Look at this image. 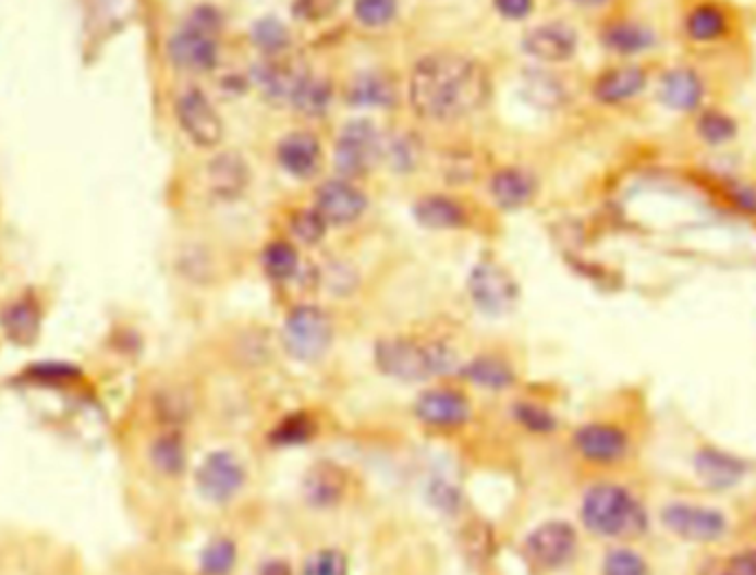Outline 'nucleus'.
<instances>
[{"mask_svg": "<svg viewBox=\"0 0 756 575\" xmlns=\"http://www.w3.org/2000/svg\"><path fill=\"white\" fill-rule=\"evenodd\" d=\"M221 19L212 8H197L169 38L167 53L186 74H206L219 60Z\"/></svg>", "mask_w": 756, "mask_h": 575, "instance_id": "6e6552de", "label": "nucleus"}, {"mask_svg": "<svg viewBox=\"0 0 756 575\" xmlns=\"http://www.w3.org/2000/svg\"><path fill=\"white\" fill-rule=\"evenodd\" d=\"M208 180L217 197L237 199L251 182V171L240 154L229 151L212 158V162L208 164Z\"/></svg>", "mask_w": 756, "mask_h": 575, "instance_id": "7c9ffc66", "label": "nucleus"}, {"mask_svg": "<svg viewBox=\"0 0 756 575\" xmlns=\"http://www.w3.org/2000/svg\"><path fill=\"white\" fill-rule=\"evenodd\" d=\"M371 358L378 375L399 383H429L456 375L461 368L456 350L447 341L412 334L378 339Z\"/></svg>", "mask_w": 756, "mask_h": 575, "instance_id": "39448f33", "label": "nucleus"}, {"mask_svg": "<svg viewBox=\"0 0 756 575\" xmlns=\"http://www.w3.org/2000/svg\"><path fill=\"white\" fill-rule=\"evenodd\" d=\"M648 441V414L644 405H631L622 414L590 416L571 431V452L588 469L599 474L631 472Z\"/></svg>", "mask_w": 756, "mask_h": 575, "instance_id": "7ed1b4c3", "label": "nucleus"}, {"mask_svg": "<svg viewBox=\"0 0 756 575\" xmlns=\"http://www.w3.org/2000/svg\"><path fill=\"white\" fill-rule=\"evenodd\" d=\"M32 381L36 383H71L73 379L81 377V370L71 364H60V362H42L34 368H29Z\"/></svg>", "mask_w": 756, "mask_h": 575, "instance_id": "09e8293b", "label": "nucleus"}, {"mask_svg": "<svg viewBox=\"0 0 756 575\" xmlns=\"http://www.w3.org/2000/svg\"><path fill=\"white\" fill-rule=\"evenodd\" d=\"M317 437H319V420L306 409H294L283 414L268 429V443L277 450H294L301 445H308Z\"/></svg>", "mask_w": 756, "mask_h": 575, "instance_id": "c756f323", "label": "nucleus"}, {"mask_svg": "<svg viewBox=\"0 0 756 575\" xmlns=\"http://www.w3.org/2000/svg\"><path fill=\"white\" fill-rule=\"evenodd\" d=\"M467 386L487 392H509L517 386V370L507 356L496 352H480L470 362L461 364L456 372Z\"/></svg>", "mask_w": 756, "mask_h": 575, "instance_id": "5701e85b", "label": "nucleus"}, {"mask_svg": "<svg viewBox=\"0 0 756 575\" xmlns=\"http://www.w3.org/2000/svg\"><path fill=\"white\" fill-rule=\"evenodd\" d=\"M337 328L328 310L317 304L294 306L281 326V347L298 364H319L334 345Z\"/></svg>", "mask_w": 756, "mask_h": 575, "instance_id": "1a4fd4ad", "label": "nucleus"}, {"mask_svg": "<svg viewBox=\"0 0 756 575\" xmlns=\"http://www.w3.org/2000/svg\"><path fill=\"white\" fill-rule=\"evenodd\" d=\"M148 463L162 478H182L188 469V443L182 429L164 427L148 445Z\"/></svg>", "mask_w": 756, "mask_h": 575, "instance_id": "cd10ccee", "label": "nucleus"}, {"mask_svg": "<svg viewBox=\"0 0 756 575\" xmlns=\"http://www.w3.org/2000/svg\"><path fill=\"white\" fill-rule=\"evenodd\" d=\"M655 66L648 60H620L595 76L590 96L601 107H631L653 91Z\"/></svg>", "mask_w": 756, "mask_h": 575, "instance_id": "f8f14e48", "label": "nucleus"}, {"mask_svg": "<svg viewBox=\"0 0 756 575\" xmlns=\"http://www.w3.org/2000/svg\"><path fill=\"white\" fill-rule=\"evenodd\" d=\"M536 178L524 169H502L491 178V197L504 210H520L536 195Z\"/></svg>", "mask_w": 756, "mask_h": 575, "instance_id": "473e14b6", "label": "nucleus"}, {"mask_svg": "<svg viewBox=\"0 0 756 575\" xmlns=\"http://www.w3.org/2000/svg\"><path fill=\"white\" fill-rule=\"evenodd\" d=\"M407 89L410 107L418 118L453 122L487 105L491 81L478 60L453 51H436L414 64Z\"/></svg>", "mask_w": 756, "mask_h": 575, "instance_id": "f257e3e1", "label": "nucleus"}, {"mask_svg": "<svg viewBox=\"0 0 756 575\" xmlns=\"http://www.w3.org/2000/svg\"><path fill=\"white\" fill-rule=\"evenodd\" d=\"M522 47L528 56H534L540 62L562 64L575 58L580 36L566 23H545L524 36Z\"/></svg>", "mask_w": 756, "mask_h": 575, "instance_id": "4be33fe9", "label": "nucleus"}, {"mask_svg": "<svg viewBox=\"0 0 756 575\" xmlns=\"http://www.w3.org/2000/svg\"><path fill=\"white\" fill-rule=\"evenodd\" d=\"M693 472L697 474V478L704 487L702 491H706V493L732 489L745 476L743 461L736 458L734 454L712 445V443H702L695 450Z\"/></svg>", "mask_w": 756, "mask_h": 575, "instance_id": "aec40b11", "label": "nucleus"}, {"mask_svg": "<svg viewBox=\"0 0 756 575\" xmlns=\"http://www.w3.org/2000/svg\"><path fill=\"white\" fill-rule=\"evenodd\" d=\"M277 160L292 178L308 180L321 167V144L308 131H292L279 142Z\"/></svg>", "mask_w": 756, "mask_h": 575, "instance_id": "a878e982", "label": "nucleus"}, {"mask_svg": "<svg viewBox=\"0 0 756 575\" xmlns=\"http://www.w3.org/2000/svg\"><path fill=\"white\" fill-rule=\"evenodd\" d=\"M496 10L509 21H522L534 10V0H496Z\"/></svg>", "mask_w": 756, "mask_h": 575, "instance_id": "3c124183", "label": "nucleus"}, {"mask_svg": "<svg viewBox=\"0 0 756 575\" xmlns=\"http://www.w3.org/2000/svg\"><path fill=\"white\" fill-rule=\"evenodd\" d=\"M383 156L390 158V162L397 171H412V169H416L418 158H420L418 142H414V137H410V135L394 137L392 142H386Z\"/></svg>", "mask_w": 756, "mask_h": 575, "instance_id": "a18cd8bd", "label": "nucleus"}, {"mask_svg": "<svg viewBox=\"0 0 756 575\" xmlns=\"http://www.w3.org/2000/svg\"><path fill=\"white\" fill-rule=\"evenodd\" d=\"M414 218L429 231H453L467 222L465 208L456 199L444 195H427L418 199L414 206Z\"/></svg>", "mask_w": 756, "mask_h": 575, "instance_id": "72a5a7b5", "label": "nucleus"}, {"mask_svg": "<svg viewBox=\"0 0 756 575\" xmlns=\"http://www.w3.org/2000/svg\"><path fill=\"white\" fill-rule=\"evenodd\" d=\"M257 575H296V573H294V568L285 560L270 558V560L261 562Z\"/></svg>", "mask_w": 756, "mask_h": 575, "instance_id": "864d4df0", "label": "nucleus"}, {"mask_svg": "<svg viewBox=\"0 0 756 575\" xmlns=\"http://www.w3.org/2000/svg\"><path fill=\"white\" fill-rule=\"evenodd\" d=\"M528 91H532L534 94V102H538V105H545V107H558V105H562V100H564V89H562V85L556 81V78H551V76H534L532 81H528Z\"/></svg>", "mask_w": 756, "mask_h": 575, "instance_id": "8fccbe9b", "label": "nucleus"}, {"mask_svg": "<svg viewBox=\"0 0 756 575\" xmlns=\"http://www.w3.org/2000/svg\"><path fill=\"white\" fill-rule=\"evenodd\" d=\"M399 0H356L354 16L361 25L378 29L386 27L397 19Z\"/></svg>", "mask_w": 756, "mask_h": 575, "instance_id": "c03bdc74", "label": "nucleus"}, {"mask_svg": "<svg viewBox=\"0 0 756 575\" xmlns=\"http://www.w3.org/2000/svg\"><path fill=\"white\" fill-rule=\"evenodd\" d=\"M240 562V545L231 536L210 538L197 558L199 575H233Z\"/></svg>", "mask_w": 756, "mask_h": 575, "instance_id": "e433bc0d", "label": "nucleus"}, {"mask_svg": "<svg viewBox=\"0 0 756 575\" xmlns=\"http://www.w3.org/2000/svg\"><path fill=\"white\" fill-rule=\"evenodd\" d=\"M315 208L324 215L328 227H347L354 224L367 210V197L350 180L339 178L321 184V188L317 191Z\"/></svg>", "mask_w": 756, "mask_h": 575, "instance_id": "412c9836", "label": "nucleus"}, {"mask_svg": "<svg viewBox=\"0 0 756 575\" xmlns=\"http://www.w3.org/2000/svg\"><path fill=\"white\" fill-rule=\"evenodd\" d=\"M666 34L644 16H620L601 27L599 42L618 60H648L663 47Z\"/></svg>", "mask_w": 756, "mask_h": 575, "instance_id": "4468645a", "label": "nucleus"}, {"mask_svg": "<svg viewBox=\"0 0 756 575\" xmlns=\"http://www.w3.org/2000/svg\"><path fill=\"white\" fill-rule=\"evenodd\" d=\"M412 414L427 429L459 431L474 420L476 409L463 388L449 383H434L416 396Z\"/></svg>", "mask_w": 756, "mask_h": 575, "instance_id": "ddd939ff", "label": "nucleus"}, {"mask_svg": "<svg viewBox=\"0 0 756 575\" xmlns=\"http://www.w3.org/2000/svg\"><path fill=\"white\" fill-rule=\"evenodd\" d=\"M691 137L708 151H725L741 137V120L723 102H712L686 120Z\"/></svg>", "mask_w": 756, "mask_h": 575, "instance_id": "6ab92c4d", "label": "nucleus"}, {"mask_svg": "<svg viewBox=\"0 0 756 575\" xmlns=\"http://www.w3.org/2000/svg\"><path fill=\"white\" fill-rule=\"evenodd\" d=\"M290 231L304 246H317L328 233V222L317 208H296L290 218Z\"/></svg>", "mask_w": 756, "mask_h": 575, "instance_id": "a19ab883", "label": "nucleus"}, {"mask_svg": "<svg viewBox=\"0 0 756 575\" xmlns=\"http://www.w3.org/2000/svg\"><path fill=\"white\" fill-rule=\"evenodd\" d=\"M261 268L275 283H290L301 272V257L288 242H270L261 253Z\"/></svg>", "mask_w": 756, "mask_h": 575, "instance_id": "58836bf2", "label": "nucleus"}, {"mask_svg": "<svg viewBox=\"0 0 756 575\" xmlns=\"http://www.w3.org/2000/svg\"><path fill=\"white\" fill-rule=\"evenodd\" d=\"M655 525L674 542L715 551L736 542L741 518L712 493L697 489L666 491L653 502Z\"/></svg>", "mask_w": 756, "mask_h": 575, "instance_id": "20e7f679", "label": "nucleus"}, {"mask_svg": "<svg viewBox=\"0 0 756 575\" xmlns=\"http://www.w3.org/2000/svg\"><path fill=\"white\" fill-rule=\"evenodd\" d=\"M193 480L204 502L215 507H225L246 489L248 467L233 450H212L195 467Z\"/></svg>", "mask_w": 756, "mask_h": 575, "instance_id": "9b49d317", "label": "nucleus"}, {"mask_svg": "<svg viewBox=\"0 0 756 575\" xmlns=\"http://www.w3.org/2000/svg\"><path fill=\"white\" fill-rule=\"evenodd\" d=\"M597 575H657V558L646 540L609 542L601 551Z\"/></svg>", "mask_w": 756, "mask_h": 575, "instance_id": "393cba45", "label": "nucleus"}, {"mask_svg": "<svg viewBox=\"0 0 756 575\" xmlns=\"http://www.w3.org/2000/svg\"><path fill=\"white\" fill-rule=\"evenodd\" d=\"M175 118L186 137L199 149H212L223 139V122L219 113L197 89H188L175 100Z\"/></svg>", "mask_w": 756, "mask_h": 575, "instance_id": "f3484780", "label": "nucleus"}, {"mask_svg": "<svg viewBox=\"0 0 756 575\" xmlns=\"http://www.w3.org/2000/svg\"><path fill=\"white\" fill-rule=\"evenodd\" d=\"M383 147L381 133L369 120H352L334 144V169L343 180L363 178L378 158H383Z\"/></svg>", "mask_w": 756, "mask_h": 575, "instance_id": "2eb2a0df", "label": "nucleus"}, {"mask_svg": "<svg viewBox=\"0 0 756 575\" xmlns=\"http://www.w3.org/2000/svg\"><path fill=\"white\" fill-rule=\"evenodd\" d=\"M509 416L520 429H524L526 435L532 437H551L560 429L558 414L542 401L515 399L509 407Z\"/></svg>", "mask_w": 756, "mask_h": 575, "instance_id": "c9c22d12", "label": "nucleus"}, {"mask_svg": "<svg viewBox=\"0 0 756 575\" xmlns=\"http://www.w3.org/2000/svg\"><path fill=\"white\" fill-rule=\"evenodd\" d=\"M429 496L436 510H442L444 514H459L463 510V493L456 485L447 480H434L429 485Z\"/></svg>", "mask_w": 756, "mask_h": 575, "instance_id": "de8ad7c7", "label": "nucleus"}, {"mask_svg": "<svg viewBox=\"0 0 756 575\" xmlns=\"http://www.w3.org/2000/svg\"><path fill=\"white\" fill-rule=\"evenodd\" d=\"M347 102L356 109H390L397 102V89L386 74L363 71L347 87Z\"/></svg>", "mask_w": 756, "mask_h": 575, "instance_id": "f704fd0d", "label": "nucleus"}, {"mask_svg": "<svg viewBox=\"0 0 756 575\" xmlns=\"http://www.w3.org/2000/svg\"><path fill=\"white\" fill-rule=\"evenodd\" d=\"M326 281H328V285L332 288V291H334L337 295H347V293L352 291V288L356 285L354 272H352L350 268H345V266L332 268L330 274L326 277Z\"/></svg>", "mask_w": 756, "mask_h": 575, "instance_id": "603ef678", "label": "nucleus"}, {"mask_svg": "<svg viewBox=\"0 0 756 575\" xmlns=\"http://www.w3.org/2000/svg\"><path fill=\"white\" fill-rule=\"evenodd\" d=\"M569 3H573L577 8H584V10H603V8L613 5L615 0H569Z\"/></svg>", "mask_w": 756, "mask_h": 575, "instance_id": "6e6d98bb", "label": "nucleus"}, {"mask_svg": "<svg viewBox=\"0 0 756 575\" xmlns=\"http://www.w3.org/2000/svg\"><path fill=\"white\" fill-rule=\"evenodd\" d=\"M736 542H745L752 549H756V516L754 518H745L741 523V531H739Z\"/></svg>", "mask_w": 756, "mask_h": 575, "instance_id": "5fc2aeb1", "label": "nucleus"}, {"mask_svg": "<svg viewBox=\"0 0 756 575\" xmlns=\"http://www.w3.org/2000/svg\"><path fill=\"white\" fill-rule=\"evenodd\" d=\"M341 0H294L292 14L301 23H321L330 19Z\"/></svg>", "mask_w": 756, "mask_h": 575, "instance_id": "49530a36", "label": "nucleus"}, {"mask_svg": "<svg viewBox=\"0 0 756 575\" xmlns=\"http://www.w3.org/2000/svg\"><path fill=\"white\" fill-rule=\"evenodd\" d=\"M467 293L474 306L489 317L511 313L520 299V288L513 274L493 259L478 261L467 279Z\"/></svg>", "mask_w": 756, "mask_h": 575, "instance_id": "dca6fc26", "label": "nucleus"}, {"mask_svg": "<svg viewBox=\"0 0 756 575\" xmlns=\"http://www.w3.org/2000/svg\"><path fill=\"white\" fill-rule=\"evenodd\" d=\"M712 58L717 56H695L661 62L655 71L653 96L657 105L679 118H693L702 109L719 100V85L712 71Z\"/></svg>", "mask_w": 756, "mask_h": 575, "instance_id": "0eeeda50", "label": "nucleus"}, {"mask_svg": "<svg viewBox=\"0 0 756 575\" xmlns=\"http://www.w3.org/2000/svg\"><path fill=\"white\" fill-rule=\"evenodd\" d=\"M653 491L631 472L599 474L580 496V527L601 542H635L648 540L653 516Z\"/></svg>", "mask_w": 756, "mask_h": 575, "instance_id": "f03ea898", "label": "nucleus"}, {"mask_svg": "<svg viewBox=\"0 0 756 575\" xmlns=\"http://www.w3.org/2000/svg\"><path fill=\"white\" fill-rule=\"evenodd\" d=\"M332 96H334L332 83L326 81V78L313 76L310 71H308V74L301 78V83L296 85L290 105L298 113H304L308 118H317V115H324L330 109Z\"/></svg>", "mask_w": 756, "mask_h": 575, "instance_id": "4c0bfd02", "label": "nucleus"}, {"mask_svg": "<svg viewBox=\"0 0 756 575\" xmlns=\"http://www.w3.org/2000/svg\"><path fill=\"white\" fill-rule=\"evenodd\" d=\"M251 40L257 49H261L268 56H279L292 42L285 25L277 19H261L259 23H255L251 32Z\"/></svg>", "mask_w": 756, "mask_h": 575, "instance_id": "79ce46f5", "label": "nucleus"}, {"mask_svg": "<svg viewBox=\"0 0 756 575\" xmlns=\"http://www.w3.org/2000/svg\"><path fill=\"white\" fill-rule=\"evenodd\" d=\"M695 575H756V549L745 542L704 551V560Z\"/></svg>", "mask_w": 756, "mask_h": 575, "instance_id": "2f4dec72", "label": "nucleus"}, {"mask_svg": "<svg viewBox=\"0 0 756 575\" xmlns=\"http://www.w3.org/2000/svg\"><path fill=\"white\" fill-rule=\"evenodd\" d=\"M350 491L345 467L332 461L315 463L301 478V498L315 512H332L341 507Z\"/></svg>", "mask_w": 756, "mask_h": 575, "instance_id": "a211bd4d", "label": "nucleus"}, {"mask_svg": "<svg viewBox=\"0 0 756 575\" xmlns=\"http://www.w3.org/2000/svg\"><path fill=\"white\" fill-rule=\"evenodd\" d=\"M296 575H350V560L337 547H321L304 558Z\"/></svg>", "mask_w": 756, "mask_h": 575, "instance_id": "ea45409f", "label": "nucleus"}, {"mask_svg": "<svg viewBox=\"0 0 756 575\" xmlns=\"http://www.w3.org/2000/svg\"><path fill=\"white\" fill-rule=\"evenodd\" d=\"M582 553L580 529L569 521H545L524 536L522 555L538 573L556 575L571 568Z\"/></svg>", "mask_w": 756, "mask_h": 575, "instance_id": "9d476101", "label": "nucleus"}, {"mask_svg": "<svg viewBox=\"0 0 756 575\" xmlns=\"http://www.w3.org/2000/svg\"><path fill=\"white\" fill-rule=\"evenodd\" d=\"M743 34V12L732 0H679L674 36L686 53L723 56Z\"/></svg>", "mask_w": 756, "mask_h": 575, "instance_id": "423d86ee", "label": "nucleus"}, {"mask_svg": "<svg viewBox=\"0 0 756 575\" xmlns=\"http://www.w3.org/2000/svg\"><path fill=\"white\" fill-rule=\"evenodd\" d=\"M42 328V306L32 295H19L10 299L3 308H0V330L3 334L21 347L32 345Z\"/></svg>", "mask_w": 756, "mask_h": 575, "instance_id": "b1692460", "label": "nucleus"}, {"mask_svg": "<svg viewBox=\"0 0 756 575\" xmlns=\"http://www.w3.org/2000/svg\"><path fill=\"white\" fill-rule=\"evenodd\" d=\"M308 74V69L288 60H268L255 69V81L264 96L277 105H290L296 85Z\"/></svg>", "mask_w": 756, "mask_h": 575, "instance_id": "c85d7f7f", "label": "nucleus"}, {"mask_svg": "<svg viewBox=\"0 0 756 575\" xmlns=\"http://www.w3.org/2000/svg\"><path fill=\"white\" fill-rule=\"evenodd\" d=\"M156 412L164 427L180 429L191 418V399L180 390H162L156 396Z\"/></svg>", "mask_w": 756, "mask_h": 575, "instance_id": "37998d69", "label": "nucleus"}, {"mask_svg": "<svg viewBox=\"0 0 756 575\" xmlns=\"http://www.w3.org/2000/svg\"><path fill=\"white\" fill-rule=\"evenodd\" d=\"M710 195L739 218L756 220V180L743 173H706Z\"/></svg>", "mask_w": 756, "mask_h": 575, "instance_id": "bb28decb", "label": "nucleus"}]
</instances>
